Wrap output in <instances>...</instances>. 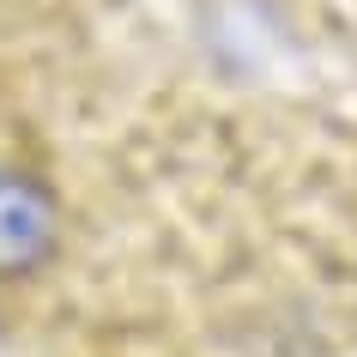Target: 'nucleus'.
<instances>
[{
    "instance_id": "f257e3e1",
    "label": "nucleus",
    "mask_w": 357,
    "mask_h": 357,
    "mask_svg": "<svg viewBox=\"0 0 357 357\" xmlns=\"http://www.w3.org/2000/svg\"><path fill=\"white\" fill-rule=\"evenodd\" d=\"M55 248V194L24 169H0V279L37 273Z\"/></svg>"
}]
</instances>
